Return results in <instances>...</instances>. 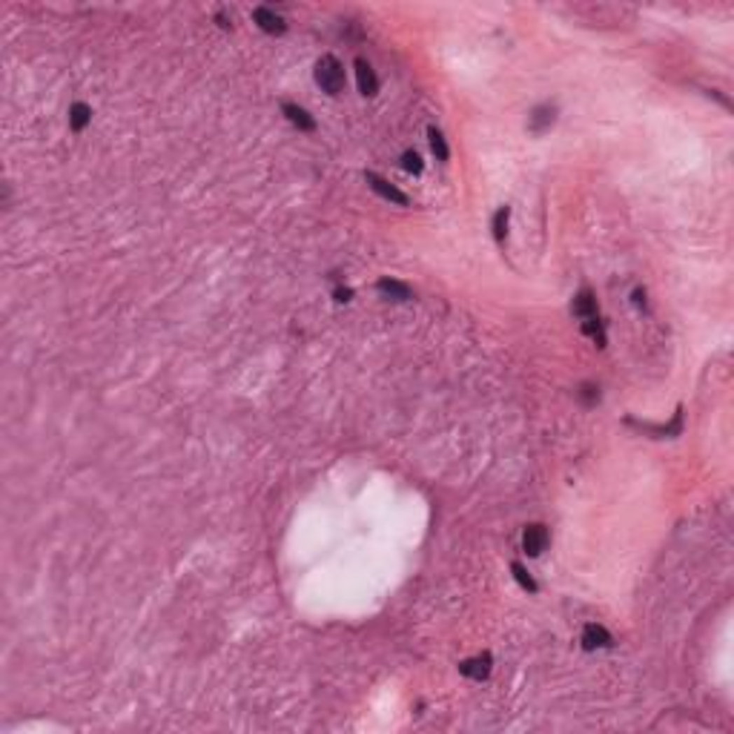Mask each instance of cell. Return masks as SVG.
Returning <instances> with one entry per match:
<instances>
[{"mask_svg":"<svg viewBox=\"0 0 734 734\" xmlns=\"http://www.w3.org/2000/svg\"><path fill=\"white\" fill-rule=\"evenodd\" d=\"M316 83L321 86V92H327V95H339V92H345V67L339 64V57H333V55L319 57Z\"/></svg>","mask_w":734,"mask_h":734,"instance_id":"1","label":"cell"},{"mask_svg":"<svg viewBox=\"0 0 734 734\" xmlns=\"http://www.w3.org/2000/svg\"><path fill=\"white\" fill-rule=\"evenodd\" d=\"M367 178V187H371L379 198H385V201H390V204H399V207H410V198L399 190V187H393L390 181H385L382 175H376V172H367L364 175Z\"/></svg>","mask_w":734,"mask_h":734,"instance_id":"2","label":"cell"},{"mask_svg":"<svg viewBox=\"0 0 734 734\" xmlns=\"http://www.w3.org/2000/svg\"><path fill=\"white\" fill-rule=\"evenodd\" d=\"M356 83H359V92L364 98H373L376 92H379V78H376V72H373V67L367 64L364 57H356Z\"/></svg>","mask_w":734,"mask_h":734,"instance_id":"3","label":"cell"},{"mask_svg":"<svg viewBox=\"0 0 734 734\" xmlns=\"http://www.w3.org/2000/svg\"><path fill=\"white\" fill-rule=\"evenodd\" d=\"M253 20L258 23V29H261V32H267V35H284V32H287L284 18L275 15V12L267 9V6H258V9L253 12Z\"/></svg>","mask_w":734,"mask_h":734,"instance_id":"4","label":"cell"},{"mask_svg":"<svg viewBox=\"0 0 734 734\" xmlns=\"http://www.w3.org/2000/svg\"><path fill=\"white\" fill-rule=\"evenodd\" d=\"M548 548V531L545 525H528L522 531V550L528 557H539L542 550Z\"/></svg>","mask_w":734,"mask_h":734,"instance_id":"5","label":"cell"},{"mask_svg":"<svg viewBox=\"0 0 734 734\" xmlns=\"http://www.w3.org/2000/svg\"><path fill=\"white\" fill-rule=\"evenodd\" d=\"M554 120H557V109L550 106V104H542V106H536V109L528 115V130H531L534 135H542L545 130L554 127Z\"/></svg>","mask_w":734,"mask_h":734,"instance_id":"6","label":"cell"},{"mask_svg":"<svg viewBox=\"0 0 734 734\" xmlns=\"http://www.w3.org/2000/svg\"><path fill=\"white\" fill-rule=\"evenodd\" d=\"M611 634L602 628V625H597V623H588L586 628H583V649L586 651H594V649H611Z\"/></svg>","mask_w":734,"mask_h":734,"instance_id":"7","label":"cell"},{"mask_svg":"<svg viewBox=\"0 0 734 734\" xmlns=\"http://www.w3.org/2000/svg\"><path fill=\"white\" fill-rule=\"evenodd\" d=\"M459 671L468 677V680H485L491 674V657L487 654H479V657H471V660H462L459 663Z\"/></svg>","mask_w":734,"mask_h":734,"instance_id":"8","label":"cell"},{"mask_svg":"<svg viewBox=\"0 0 734 734\" xmlns=\"http://www.w3.org/2000/svg\"><path fill=\"white\" fill-rule=\"evenodd\" d=\"M282 112L287 115L290 124L298 127L301 132H313V130H316V120L310 118V112H307V109H301L298 104H290V101H287V104L282 106Z\"/></svg>","mask_w":734,"mask_h":734,"instance_id":"9","label":"cell"},{"mask_svg":"<svg viewBox=\"0 0 734 734\" xmlns=\"http://www.w3.org/2000/svg\"><path fill=\"white\" fill-rule=\"evenodd\" d=\"M376 290L385 296V298H393V301H410L413 298V290L405 284V282H396V279H382L376 284Z\"/></svg>","mask_w":734,"mask_h":734,"instance_id":"10","label":"cell"},{"mask_svg":"<svg viewBox=\"0 0 734 734\" xmlns=\"http://www.w3.org/2000/svg\"><path fill=\"white\" fill-rule=\"evenodd\" d=\"M571 310H574V316L576 319H591V316H597V298H594V293L591 290H579L576 293V298H574V304H571Z\"/></svg>","mask_w":734,"mask_h":734,"instance_id":"11","label":"cell"},{"mask_svg":"<svg viewBox=\"0 0 734 734\" xmlns=\"http://www.w3.org/2000/svg\"><path fill=\"white\" fill-rule=\"evenodd\" d=\"M89 120H92V109L83 101H75L69 106V127H72V132H83Z\"/></svg>","mask_w":734,"mask_h":734,"instance_id":"12","label":"cell"},{"mask_svg":"<svg viewBox=\"0 0 734 734\" xmlns=\"http://www.w3.org/2000/svg\"><path fill=\"white\" fill-rule=\"evenodd\" d=\"M427 141H431V149H434V155H436L439 161H448V158H450L448 141H445V135H442L436 127H431V130H427Z\"/></svg>","mask_w":734,"mask_h":734,"instance_id":"13","label":"cell"},{"mask_svg":"<svg viewBox=\"0 0 734 734\" xmlns=\"http://www.w3.org/2000/svg\"><path fill=\"white\" fill-rule=\"evenodd\" d=\"M508 219H511V209L508 207H499L497 216L491 221V230H494V238L497 244H505V235H508Z\"/></svg>","mask_w":734,"mask_h":734,"instance_id":"14","label":"cell"},{"mask_svg":"<svg viewBox=\"0 0 734 734\" xmlns=\"http://www.w3.org/2000/svg\"><path fill=\"white\" fill-rule=\"evenodd\" d=\"M511 574H513V579L519 583V588H525L528 594H536V583H534V576L525 571L522 562H511Z\"/></svg>","mask_w":734,"mask_h":734,"instance_id":"15","label":"cell"},{"mask_svg":"<svg viewBox=\"0 0 734 734\" xmlns=\"http://www.w3.org/2000/svg\"><path fill=\"white\" fill-rule=\"evenodd\" d=\"M583 333L591 335V339L597 342V347H605V330H602V321H600L597 316H591V319L583 321Z\"/></svg>","mask_w":734,"mask_h":734,"instance_id":"16","label":"cell"},{"mask_svg":"<svg viewBox=\"0 0 734 734\" xmlns=\"http://www.w3.org/2000/svg\"><path fill=\"white\" fill-rule=\"evenodd\" d=\"M402 167H405V169H408L410 175H422V169H424V167H422V158L416 155L413 149L402 152Z\"/></svg>","mask_w":734,"mask_h":734,"instance_id":"17","label":"cell"},{"mask_svg":"<svg viewBox=\"0 0 734 734\" xmlns=\"http://www.w3.org/2000/svg\"><path fill=\"white\" fill-rule=\"evenodd\" d=\"M594 390H597V387H591V385L583 387V396H586V402H588V405H594V402L600 399V393H594Z\"/></svg>","mask_w":734,"mask_h":734,"instance_id":"18","label":"cell"},{"mask_svg":"<svg viewBox=\"0 0 734 734\" xmlns=\"http://www.w3.org/2000/svg\"><path fill=\"white\" fill-rule=\"evenodd\" d=\"M350 296H353V293H350L347 287H335V301H350Z\"/></svg>","mask_w":734,"mask_h":734,"instance_id":"19","label":"cell"}]
</instances>
